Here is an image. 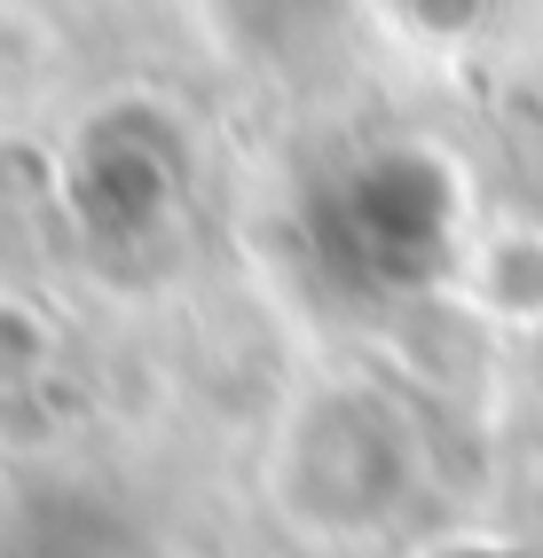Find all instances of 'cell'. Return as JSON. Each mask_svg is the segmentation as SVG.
I'll use <instances>...</instances> for the list:
<instances>
[{
	"label": "cell",
	"mask_w": 543,
	"mask_h": 558,
	"mask_svg": "<svg viewBox=\"0 0 543 558\" xmlns=\"http://www.w3.org/2000/svg\"><path fill=\"white\" fill-rule=\"evenodd\" d=\"M315 244L331 268H354L362 283H402L442 244V205L418 158H362L347 181H331L315 205Z\"/></svg>",
	"instance_id": "1"
}]
</instances>
